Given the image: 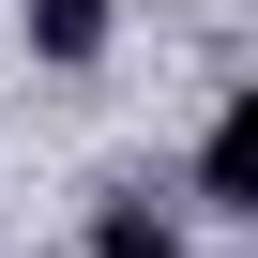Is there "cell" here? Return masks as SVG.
Returning a JSON list of instances; mask_svg holds the SVG:
<instances>
[{"mask_svg": "<svg viewBox=\"0 0 258 258\" xmlns=\"http://www.w3.org/2000/svg\"><path fill=\"white\" fill-rule=\"evenodd\" d=\"M198 198H213V213H243V228H258V76H243V91H228V106H213V137H198Z\"/></svg>", "mask_w": 258, "mask_h": 258, "instance_id": "1", "label": "cell"}, {"mask_svg": "<svg viewBox=\"0 0 258 258\" xmlns=\"http://www.w3.org/2000/svg\"><path fill=\"white\" fill-rule=\"evenodd\" d=\"M16 31H31V61H46V76H91V61H106V31H121V0H16Z\"/></svg>", "mask_w": 258, "mask_h": 258, "instance_id": "2", "label": "cell"}, {"mask_svg": "<svg viewBox=\"0 0 258 258\" xmlns=\"http://www.w3.org/2000/svg\"><path fill=\"white\" fill-rule=\"evenodd\" d=\"M91 258H182V228H167L152 198H106V213H91Z\"/></svg>", "mask_w": 258, "mask_h": 258, "instance_id": "3", "label": "cell"}]
</instances>
